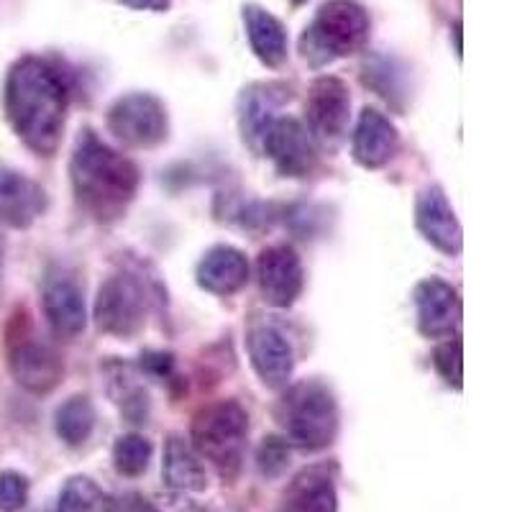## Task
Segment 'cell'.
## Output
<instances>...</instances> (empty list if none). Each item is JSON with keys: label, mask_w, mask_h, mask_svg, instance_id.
<instances>
[{"label": "cell", "mask_w": 512, "mask_h": 512, "mask_svg": "<svg viewBox=\"0 0 512 512\" xmlns=\"http://www.w3.org/2000/svg\"><path fill=\"white\" fill-rule=\"evenodd\" d=\"M152 456V441L141 433H123L113 443V469L126 479L141 477L152 464Z\"/></svg>", "instance_id": "484cf974"}, {"label": "cell", "mask_w": 512, "mask_h": 512, "mask_svg": "<svg viewBox=\"0 0 512 512\" xmlns=\"http://www.w3.org/2000/svg\"><path fill=\"white\" fill-rule=\"evenodd\" d=\"M249 441V413L236 400L210 402L190 423V446L223 482L239 479Z\"/></svg>", "instance_id": "277c9868"}, {"label": "cell", "mask_w": 512, "mask_h": 512, "mask_svg": "<svg viewBox=\"0 0 512 512\" xmlns=\"http://www.w3.org/2000/svg\"><path fill=\"white\" fill-rule=\"evenodd\" d=\"M162 482L175 495H200L208 489V472H205L203 459L180 433H172L164 441Z\"/></svg>", "instance_id": "7402d4cb"}, {"label": "cell", "mask_w": 512, "mask_h": 512, "mask_svg": "<svg viewBox=\"0 0 512 512\" xmlns=\"http://www.w3.org/2000/svg\"><path fill=\"white\" fill-rule=\"evenodd\" d=\"M433 367L448 387H454V390L464 387V346H461V338H446L441 346H436Z\"/></svg>", "instance_id": "83f0119b"}, {"label": "cell", "mask_w": 512, "mask_h": 512, "mask_svg": "<svg viewBox=\"0 0 512 512\" xmlns=\"http://www.w3.org/2000/svg\"><path fill=\"white\" fill-rule=\"evenodd\" d=\"M95 425H98V413L88 395H75L62 402L54 415V431L57 438L70 448H80L90 441Z\"/></svg>", "instance_id": "cb8c5ba5"}, {"label": "cell", "mask_w": 512, "mask_h": 512, "mask_svg": "<svg viewBox=\"0 0 512 512\" xmlns=\"http://www.w3.org/2000/svg\"><path fill=\"white\" fill-rule=\"evenodd\" d=\"M454 39H456V54L461 57V21L454 24Z\"/></svg>", "instance_id": "d6a6232c"}, {"label": "cell", "mask_w": 512, "mask_h": 512, "mask_svg": "<svg viewBox=\"0 0 512 512\" xmlns=\"http://www.w3.org/2000/svg\"><path fill=\"white\" fill-rule=\"evenodd\" d=\"M152 292L139 274L118 272L100 285L95 297V326L100 333L116 338H134L144 328Z\"/></svg>", "instance_id": "52a82bcc"}, {"label": "cell", "mask_w": 512, "mask_h": 512, "mask_svg": "<svg viewBox=\"0 0 512 512\" xmlns=\"http://www.w3.org/2000/svg\"><path fill=\"white\" fill-rule=\"evenodd\" d=\"M277 512H338L336 466L313 464L297 472L282 492Z\"/></svg>", "instance_id": "e0dca14e"}, {"label": "cell", "mask_w": 512, "mask_h": 512, "mask_svg": "<svg viewBox=\"0 0 512 512\" xmlns=\"http://www.w3.org/2000/svg\"><path fill=\"white\" fill-rule=\"evenodd\" d=\"M292 461V446L285 436H267L262 438L256 448V472L264 479H280L287 472Z\"/></svg>", "instance_id": "4316f807"}, {"label": "cell", "mask_w": 512, "mask_h": 512, "mask_svg": "<svg viewBox=\"0 0 512 512\" xmlns=\"http://www.w3.org/2000/svg\"><path fill=\"white\" fill-rule=\"evenodd\" d=\"M397 149H400V134L395 123L374 108H364L351 141L356 164L364 169H382L384 164L392 162Z\"/></svg>", "instance_id": "ac0fdd59"}, {"label": "cell", "mask_w": 512, "mask_h": 512, "mask_svg": "<svg viewBox=\"0 0 512 512\" xmlns=\"http://www.w3.org/2000/svg\"><path fill=\"white\" fill-rule=\"evenodd\" d=\"M418 328L425 338H451L461 326V297L454 285L441 277H428L418 282L413 292Z\"/></svg>", "instance_id": "5bb4252c"}, {"label": "cell", "mask_w": 512, "mask_h": 512, "mask_svg": "<svg viewBox=\"0 0 512 512\" xmlns=\"http://www.w3.org/2000/svg\"><path fill=\"white\" fill-rule=\"evenodd\" d=\"M372 18L359 0H326L300 36V54L308 67L320 70L336 59L351 57L369 44Z\"/></svg>", "instance_id": "5b68a950"}, {"label": "cell", "mask_w": 512, "mask_h": 512, "mask_svg": "<svg viewBox=\"0 0 512 512\" xmlns=\"http://www.w3.org/2000/svg\"><path fill=\"white\" fill-rule=\"evenodd\" d=\"M249 259L241 249L236 246H213L210 251H205V256L198 264V285L203 287L210 295H236L239 290H244L246 282H249Z\"/></svg>", "instance_id": "44dd1931"}, {"label": "cell", "mask_w": 512, "mask_h": 512, "mask_svg": "<svg viewBox=\"0 0 512 512\" xmlns=\"http://www.w3.org/2000/svg\"><path fill=\"white\" fill-rule=\"evenodd\" d=\"M241 21H244L246 39L254 57L269 70H280L290 52V36H287L285 24L259 3H244Z\"/></svg>", "instance_id": "ffe728a7"}, {"label": "cell", "mask_w": 512, "mask_h": 512, "mask_svg": "<svg viewBox=\"0 0 512 512\" xmlns=\"http://www.w3.org/2000/svg\"><path fill=\"white\" fill-rule=\"evenodd\" d=\"M108 131L131 149H154L169 134L167 105L152 93L121 95L108 108Z\"/></svg>", "instance_id": "ba28073f"}, {"label": "cell", "mask_w": 512, "mask_h": 512, "mask_svg": "<svg viewBox=\"0 0 512 512\" xmlns=\"http://www.w3.org/2000/svg\"><path fill=\"white\" fill-rule=\"evenodd\" d=\"M259 149L285 177H308L318 167V141L297 118H274L272 126L264 131Z\"/></svg>", "instance_id": "8fae6325"}, {"label": "cell", "mask_w": 512, "mask_h": 512, "mask_svg": "<svg viewBox=\"0 0 512 512\" xmlns=\"http://www.w3.org/2000/svg\"><path fill=\"white\" fill-rule=\"evenodd\" d=\"M131 510L134 512H200L198 507L190 505L187 495L167 497V500H144V497H131Z\"/></svg>", "instance_id": "f546056e"}, {"label": "cell", "mask_w": 512, "mask_h": 512, "mask_svg": "<svg viewBox=\"0 0 512 512\" xmlns=\"http://www.w3.org/2000/svg\"><path fill=\"white\" fill-rule=\"evenodd\" d=\"M256 282L259 295L272 308H290L303 295L305 272L303 262L292 246H269L256 259Z\"/></svg>", "instance_id": "7c38bea8"}, {"label": "cell", "mask_w": 512, "mask_h": 512, "mask_svg": "<svg viewBox=\"0 0 512 512\" xmlns=\"http://www.w3.org/2000/svg\"><path fill=\"white\" fill-rule=\"evenodd\" d=\"M361 82L372 88L379 98L400 108L408 98V67L390 54H372L361 64Z\"/></svg>", "instance_id": "603a6c76"}, {"label": "cell", "mask_w": 512, "mask_h": 512, "mask_svg": "<svg viewBox=\"0 0 512 512\" xmlns=\"http://www.w3.org/2000/svg\"><path fill=\"white\" fill-rule=\"evenodd\" d=\"M49 198L44 187L18 169L0 164V223L16 231L34 226L47 213Z\"/></svg>", "instance_id": "2e32d148"}, {"label": "cell", "mask_w": 512, "mask_h": 512, "mask_svg": "<svg viewBox=\"0 0 512 512\" xmlns=\"http://www.w3.org/2000/svg\"><path fill=\"white\" fill-rule=\"evenodd\" d=\"M415 226L423 233V239L436 246L441 254L456 256L464 249V231H461L459 218L448 203L446 192L438 185L420 190L415 200Z\"/></svg>", "instance_id": "9a60e30c"}, {"label": "cell", "mask_w": 512, "mask_h": 512, "mask_svg": "<svg viewBox=\"0 0 512 512\" xmlns=\"http://www.w3.org/2000/svg\"><path fill=\"white\" fill-rule=\"evenodd\" d=\"M305 118H308V131L320 144L336 146L338 141H344L351 121L349 85L336 75L313 80L305 98Z\"/></svg>", "instance_id": "30bf717a"}, {"label": "cell", "mask_w": 512, "mask_h": 512, "mask_svg": "<svg viewBox=\"0 0 512 512\" xmlns=\"http://www.w3.org/2000/svg\"><path fill=\"white\" fill-rule=\"evenodd\" d=\"M121 6L134 8V11H152V13H164L169 11L172 0H118Z\"/></svg>", "instance_id": "1f68e13d"}, {"label": "cell", "mask_w": 512, "mask_h": 512, "mask_svg": "<svg viewBox=\"0 0 512 512\" xmlns=\"http://www.w3.org/2000/svg\"><path fill=\"white\" fill-rule=\"evenodd\" d=\"M70 180L80 208L95 221L111 223L134 203L141 172L134 159L105 144L93 128H85L72 149Z\"/></svg>", "instance_id": "7a4b0ae2"}, {"label": "cell", "mask_w": 512, "mask_h": 512, "mask_svg": "<svg viewBox=\"0 0 512 512\" xmlns=\"http://www.w3.org/2000/svg\"><path fill=\"white\" fill-rule=\"evenodd\" d=\"M141 367L149 369L157 377H167L175 367V361H172V354H162V351H149V354H141Z\"/></svg>", "instance_id": "4dcf8cb0"}, {"label": "cell", "mask_w": 512, "mask_h": 512, "mask_svg": "<svg viewBox=\"0 0 512 512\" xmlns=\"http://www.w3.org/2000/svg\"><path fill=\"white\" fill-rule=\"evenodd\" d=\"M41 308L52 333L62 341H75L88 326L85 287L77 274L62 264H52L41 280Z\"/></svg>", "instance_id": "9c48e42d"}, {"label": "cell", "mask_w": 512, "mask_h": 512, "mask_svg": "<svg viewBox=\"0 0 512 512\" xmlns=\"http://www.w3.org/2000/svg\"><path fill=\"white\" fill-rule=\"evenodd\" d=\"M292 98L285 82H254L239 98V126L251 146L262 144V136L274 118H280L282 105Z\"/></svg>", "instance_id": "d6986e66"}, {"label": "cell", "mask_w": 512, "mask_h": 512, "mask_svg": "<svg viewBox=\"0 0 512 512\" xmlns=\"http://www.w3.org/2000/svg\"><path fill=\"white\" fill-rule=\"evenodd\" d=\"M113 507L116 505L100 489V484L82 474L64 482L57 502V512H113Z\"/></svg>", "instance_id": "d4e9b609"}, {"label": "cell", "mask_w": 512, "mask_h": 512, "mask_svg": "<svg viewBox=\"0 0 512 512\" xmlns=\"http://www.w3.org/2000/svg\"><path fill=\"white\" fill-rule=\"evenodd\" d=\"M8 372L18 387L34 395H47L62 382L64 361L52 344L36 333L26 310L11 315L6 331Z\"/></svg>", "instance_id": "8992f818"}, {"label": "cell", "mask_w": 512, "mask_h": 512, "mask_svg": "<svg viewBox=\"0 0 512 512\" xmlns=\"http://www.w3.org/2000/svg\"><path fill=\"white\" fill-rule=\"evenodd\" d=\"M274 420L290 446L315 454L336 441L338 428H341V410L326 382L300 379L282 392L274 405Z\"/></svg>", "instance_id": "3957f363"}, {"label": "cell", "mask_w": 512, "mask_h": 512, "mask_svg": "<svg viewBox=\"0 0 512 512\" xmlns=\"http://www.w3.org/2000/svg\"><path fill=\"white\" fill-rule=\"evenodd\" d=\"M31 482L21 472H0V512H21L29 505Z\"/></svg>", "instance_id": "f1b7e54d"}, {"label": "cell", "mask_w": 512, "mask_h": 512, "mask_svg": "<svg viewBox=\"0 0 512 512\" xmlns=\"http://www.w3.org/2000/svg\"><path fill=\"white\" fill-rule=\"evenodd\" d=\"M292 6H305V3H308V0H290Z\"/></svg>", "instance_id": "e575fe53"}, {"label": "cell", "mask_w": 512, "mask_h": 512, "mask_svg": "<svg viewBox=\"0 0 512 512\" xmlns=\"http://www.w3.org/2000/svg\"><path fill=\"white\" fill-rule=\"evenodd\" d=\"M246 351H249L251 367L259 374L267 387L282 390L290 384L292 369H295V351L290 338L272 323H251L246 331Z\"/></svg>", "instance_id": "4fadbf2b"}, {"label": "cell", "mask_w": 512, "mask_h": 512, "mask_svg": "<svg viewBox=\"0 0 512 512\" xmlns=\"http://www.w3.org/2000/svg\"><path fill=\"white\" fill-rule=\"evenodd\" d=\"M67 98L62 72L44 57L26 54L11 64L3 90L6 118L39 157H54L62 144Z\"/></svg>", "instance_id": "6da1fadb"}, {"label": "cell", "mask_w": 512, "mask_h": 512, "mask_svg": "<svg viewBox=\"0 0 512 512\" xmlns=\"http://www.w3.org/2000/svg\"><path fill=\"white\" fill-rule=\"evenodd\" d=\"M0 277H3V241H0Z\"/></svg>", "instance_id": "836d02e7"}]
</instances>
